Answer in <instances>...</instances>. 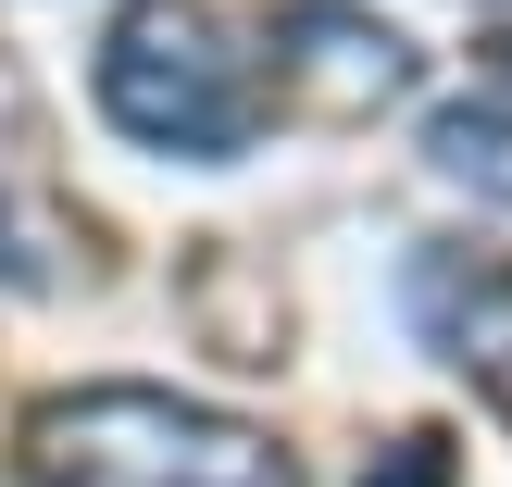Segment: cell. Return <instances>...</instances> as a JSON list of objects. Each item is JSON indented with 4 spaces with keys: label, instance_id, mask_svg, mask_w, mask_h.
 <instances>
[{
    "label": "cell",
    "instance_id": "obj_1",
    "mask_svg": "<svg viewBox=\"0 0 512 487\" xmlns=\"http://www.w3.org/2000/svg\"><path fill=\"white\" fill-rule=\"evenodd\" d=\"M38 487H300L263 425L213 413L175 388H75L25 413Z\"/></svg>",
    "mask_w": 512,
    "mask_h": 487
},
{
    "label": "cell",
    "instance_id": "obj_2",
    "mask_svg": "<svg viewBox=\"0 0 512 487\" xmlns=\"http://www.w3.org/2000/svg\"><path fill=\"white\" fill-rule=\"evenodd\" d=\"M100 113L138 150H175V163H238L263 138V75L225 38L200 0H125L100 25Z\"/></svg>",
    "mask_w": 512,
    "mask_h": 487
},
{
    "label": "cell",
    "instance_id": "obj_3",
    "mask_svg": "<svg viewBox=\"0 0 512 487\" xmlns=\"http://www.w3.org/2000/svg\"><path fill=\"white\" fill-rule=\"evenodd\" d=\"M400 313H413V338L438 350L450 375H475V388L512 413V250L425 238L413 275H400Z\"/></svg>",
    "mask_w": 512,
    "mask_h": 487
},
{
    "label": "cell",
    "instance_id": "obj_4",
    "mask_svg": "<svg viewBox=\"0 0 512 487\" xmlns=\"http://www.w3.org/2000/svg\"><path fill=\"white\" fill-rule=\"evenodd\" d=\"M275 88L350 125V113H375V100L413 88V38L375 25V13H350V0H288V13H275Z\"/></svg>",
    "mask_w": 512,
    "mask_h": 487
},
{
    "label": "cell",
    "instance_id": "obj_5",
    "mask_svg": "<svg viewBox=\"0 0 512 487\" xmlns=\"http://www.w3.org/2000/svg\"><path fill=\"white\" fill-rule=\"evenodd\" d=\"M425 163L450 175V188H475V200H500L512 213V100H450V113H425Z\"/></svg>",
    "mask_w": 512,
    "mask_h": 487
},
{
    "label": "cell",
    "instance_id": "obj_6",
    "mask_svg": "<svg viewBox=\"0 0 512 487\" xmlns=\"http://www.w3.org/2000/svg\"><path fill=\"white\" fill-rule=\"evenodd\" d=\"M363 487H450V438H400V450H375Z\"/></svg>",
    "mask_w": 512,
    "mask_h": 487
},
{
    "label": "cell",
    "instance_id": "obj_7",
    "mask_svg": "<svg viewBox=\"0 0 512 487\" xmlns=\"http://www.w3.org/2000/svg\"><path fill=\"white\" fill-rule=\"evenodd\" d=\"M488 88H500V100H512V38H500V50H488Z\"/></svg>",
    "mask_w": 512,
    "mask_h": 487
}]
</instances>
